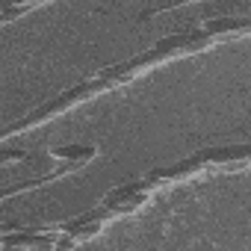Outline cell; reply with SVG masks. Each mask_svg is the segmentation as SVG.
<instances>
[{
    "label": "cell",
    "instance_id": "6da1fadb",
    "mask_svg": "<svg viewBox=\"0 0 251 251\" xmlns=\"http://www.w3.org/2000/svg\"><path fill=\"white\" fill-rule=\"evenodd\" d=\"M251 166V142H239V145H222V148H204L195 151L177 163H169L163 169H154L145 177V183L151 189L177 183V180H192V177H204V175H225V172H242Z\"/></svg>",
    "mask_w": 251,
    "mask_h": 251
},
{
    "label": "cell",
    "instance_id": "7a4b0ae2",
    "mask_svg": "<svg viewBox=\"0 0 251 251\" xmlns=\"http://www.w3.org/2000/svg\"><path fill=\"white\" fill-rule=\"evenodd\" d=\"M216 39L207 36L204 30H189V33H175V36H166L160 42H154L148 50L124 59V62H112L106 68H100L98 74H103L106 80H112L115 86H127L130 80H136L142 71L160 65V62H169V59H177V56H192V53H201L207 48H213Z\"/></svg>",
    "mask_w": 251,
    "mask_h": 251
},
{
    "label": "cell",
    "instance_id": "3957f363",
    "mask_svg": "<svg viewBox=\"0 0 251 251\" xmlns=\"http://www.w3.org/2000/svg\"><path fill=\"white\" fill-rule=\"evenodd\" d=\"M109 89H118V86H115L112 80H106L103 74H98V71H95L89 80L74 83L71 89H65V92H59L56 98H50V100L39 103L36 109H30L21 121L9 124V127L3 130V139L18 136V133H27V130L39 127V124H45V121H50V118H56V115H62V112H68V109H74V106H80V103H86V100H92L95 95L109 92Z\"/></svg>",
    "mask_w": 251,
    "mask_h": 251
},
{
    "label": "cell",
    "instance_id": "277c9868",
    "mask_svg": "<svg viewBox=\"0 0 251 251\" xmlns=\"http://www.w3.org/2000/svg\"><path fill=\"white\" fill-rule=\"evenodd\" d=\"M48 157L56 160V169L48 172V175H42V177L24 180V183H18V186H6V189H3V201H9V198L18 195V192H30V189H39V186H48V183H53V180H59V177L74 175L77 169H83L86 163H92V160L98 157V148H95V145H62V148H53Z\"/></svg>",
    "mask_w": 251,
    "mask_h": 251
},
{
    "label": "cell",
    "instance_id": "5b68a950",
    "mask_svg": "<svg viewBox=\"0 0 251 251\" xmlns=\"http://www.w3.org/2000/svg\"><path fill=\"white\" fill-rule=\"evenodd\" d=\"M207 36H213L216 42H227V39H245L251 36V15H236V18H213L201 27Z\"/></svg>",
    "mask_w": 251,
    "mask_h": 251
},
{
    "label": "cell",
    "instance_id": "8992f818",
    "mask_svg": "<svg viewBox=\"0 0 251 251\" xmlns=\"http://www.w3.org/2000/svg\"><path fill=\"white\" fill-rule=\"evenodd\" d=\"M0 245L6 251L12 248H33V251H48L59 245V230L56 233H42V230H30V233H3Z\"/></svg>",
    "mask_w": 251,
    "mask_h": 251
},
{
    "label": "cell",
    "instance_id": "52a82bcc",
    "mask_svg": "<svg viewBox=\"0 0 251 251\" xmlns=\"http://www.w3.org/2000/svg\"><path fill=\"white\" fill-rule=\"evenodd\" d=\"M0 3H3V24H9V21H15L18 15H27V12H33L36 6L53 3V0H0Z\"/></svg>",
    "mask_w": 251,
    "mask_h": 251
},
{
    "label": "cell",
    "instance_id": "ba28073f",
    "mask_svg": "<svg viewBox=\"0 0 251 251\" xmlns=\"http://www.w3.org/2000/svg\"><path fill=\"white\" fill-rule=\"evenodd\" d=\"M189 3H198V0H172V3H163V6H157V9H148V12H142V18L166 15V12H175V9H180V6H189Z\"/></svg>",
    "mask_w": 251,
    "mask_h": 251
}]
</instances>
